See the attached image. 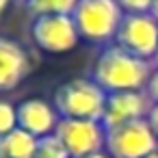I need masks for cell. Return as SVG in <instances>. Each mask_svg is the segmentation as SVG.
<instances>
[{
	"label": "cell",
	"mask_w": 158,
	"mask_h": 158,
	"mask_svg": "<svg viewBox=\"0 0 158 158\" xmlns=\"http://www.w3.org/2000/svg\"><path fill=\"white\" fill-rule=\"evenodd\" d=\"M152 69H154V63L126 52L117 44H108L98 52L91 65L89 78L98 82L106 93L143 91Z\"/></svg>",
	"instance_id": "obj_1"
},
{
	"label": "cell",
	"mask_w": 158,
	"mask_h": 158,
	"mask_svg": "<svg viewBox=\"0 0 158 158\" xmlns=\"http://www.w3.org/2000/svg\"><path fill=\"white\" fill-rule=\"evenodd\" d=\"M123 15L126 13L117 0H78L72 13L80 39L102 48L115 44Z\"/></svg>",
	"instance_id": "obj_2"
},
{
	"label": "cell",
	"mask_w": 158,
	"mask_h": 158,
	"mask_svg": "<svg viewBox=\"0 0 158 158\" xmlns=\"http://www.w3.org/2000/svg\"><path fill=\"white\" fill-rule=\"evenodd\" d=\"M108 93L91 78H72L61 82L52 93V104L63 119L102 121Z\"/></svg>",
	"instance_id": "obj_3"
},
{
	"label": "cell",
	"mask_w": 158,
	"mask_h": 158,
	"mask_svg": "<svg viewBox=\"0 0 158 158\" xmlns=\"http://www.w3.org/2000/svg\"><path fill=\"white\" fill-rule=\"evenodd\" d=\"M104 152L110 158H145L158 152V136L147 119H136L106 130Z\"/></svg>",
	"instance_id": "obj_4"
},
{
	"label": "cell",
	"mask_w": 158,
	"mask_h": 158,
	"mask_svg": "<svg viewBox=\"0 0 158 158\" xmlns=\"http://www.w3.org/2000/svg\"><path fill=\"white\" fill-rule=\"evenodd\" d=\"M115 44L126 52L154 63L158 52V20L152 13H126Z\"/></svg>",
	"instance_id": "obj_5"
},
{
	"label": "cell",
	"mask_w": 158,
	"mask_h": 158,
	"mask_svg": "<svg viewBox=\"0 0 158 158\" xmlns=\"http://www.w3.org/2000/svg\"><path fill=\"white\" fill-rule=\"evenodd\" d=\"M31 37L33 44L46 54L72 52L80 41V33L72 15H35Z\"/></svg>",
	"instance_id": "obj_6"
},
{
	"label": "cell",
	"mask_w": 158,
	"mask_h": 158,
	"mask_svg": "<svg viewBox=\"0 0 158 158\" xmlns=\"http://www.w3.org/2000/svg\"><path fill=\"white\" fill-rule=\"evenodd\" d=\"M72 158H82L89 154L104 152L106 145V128L95 119H63L54 132Z\"/></svg>",
	"instance_id": "obj_7"
},
{
	"label": "cell",
	"mask_w": 158,
	"mask_h": 158,
	"mask_svg": "<svg viewBox=\"0 0 158 158\" xmlns=\"http://www.w3.org/2000/svg\"><path fill=\"white\" fill-rule=\"evenodd\" d=\"M152 108L149 98L145 91H119V93H108L102 123L106 130L136 121V119H147V113Z\"/></svg>",
	"instance_id": "obj_8"
},
{
	"label": "cell",
	"mask_w": 158,
	"mask_h": 158,
	"mask_svg": "<svg viewBox=\"0 0 158 158\" xmlns=\"http://www.w3.org/2000/svg\"><path fill=\"white\" fill-rule=\"evenodd\" d=\"M31 69L33 61L26 48L11 37L0 35V93L18 89Z\"/></svg>",
	"instance_id": "obj_9"
},
{
	"label": "cell",
	"mask_w": 158,
	"mask_h": 158,
	"mask_svg": "<svg viewBox=\"0 0 158 158\" xmlns=\"http://www.w3.org/2000/svg\"><path fill=\"white\" fill-rule=\"evenodd\" d=\"M59 121V110L44 98H26L18 104V128L31 132L37 139L54 134Z\"/></svg>",
	"instance_id": "obj_10"
},
{
	"label": "cell",
	"mask_w": 158,
	"mask_h": 158,
	"mask_svg": "<svg viewBox=\"0 0 158 158\" xmlns=\"http://www.w3.org/2000/svg\"><path fill=\"white\" fill-rule=\"evenodd\" d=\"M39 139L31 132L15 128L13 132L0 136V156L2 158H37Z\"/></svg>",
	"instance_id": "obj_11"
},
{
	"label": "cell",
	"mask_w": 158,
	"mask_h": 158,
	"mask_svg": "<svg viewBox=\"0 0 158 158\" xmlns=\"http://www.w3.org/2000/svg\"><path fill=\"white\" fill-rule=\"evenodd\" d=\"M78 0H26L28 11L35 15H72Z\"/></svg>",
	"instance_id": "obj_12"
},
{
	"label": "cell",
	"mask_w": 158,
	"mask_h": 158,
	"mask_svg": "<svg viewBox=\"0 0 158 158\" xmlns=\"http://www.w3.org/2000/svg\"><path fill=\"white\" fill-rule=\"evenodd\" d=\"M37 158H72V156H69V152L65 149V145L61 143V139H59L56 134H50V136L39 139Z\"/></svg>",
	"instance_id": "obj_13"
},
{
	"label": "cell",
	"mask_w": 158,
	"mask_h": 158,
	"mask_svg": "<svg viewBox=\"0 0 158 158\" xmlns=\"http://www.w3.org/2000/svg\"><path fill=\"white\" fill-rule=\"evenodd\" d=\"M18 128V106L0 100V136H5Z\"/></svg>",
	"instance_id": "obj_14"
},
{
	"label": "cell",
	"mask_w": 158,
	"mask_h": 158,
	"mask_svg": "<svg viewBox=\"0 0 158 158\" xmlns=\"http://www.w3.org/2000/svg\"><path fill=\"white\" fill-rule=\"evenodd\" d=\"M123 13H152L154 0H117Z\"/></svg>",
	"instance_id": "obj_15"
},
{
	"label": "cell",
	"mask_w": 158,
	"mask_h": 158,
	"mask_svg": "<svg viewBox=\"0 0 158 158\" xmlns=\"http://www.w3.org/2000/svg\"><path fill=\"white\" fill-rule=\"evenodd\" d=\"M143 91H145V95L149 98L152 104H158V65H154V69L149 74V80H147Z\"/></svg>",
	"instance_id": "obj_16"
},
{
	"label": "cell",
	"mask_w": 158,
	"mask_h": 158,
	"mask_svg": "<svg viewBox=\"0 0 158 158\" xmlns=\"http://www.w3.org/2000/svg\"><path fill=\"white\" fill-rule=\"evenodd\" d=\"M147 121H149L154 134L158 136V104H152V108H149V113H147Z\"/></svg>",
	"instance_id": "obj_17"
},
{
	"label": "cell",
	"mask_w": 158,
	"mask_h": 158,
	"mask_svg": "<svg viewBox=\"0 0 158 158\" xmlns=\"http://www.w3.org/2000/svg\"><path fill=\"white\" fill-rule=\"evenodd\" d=\"M82 158H110L106 152H98V154H89V156H82Z\"/></svg>",
	"instance_id": "obj_18"
},
{
	"label": "cell",
	"mask_w": 158,
	"mask_h": 158,
	"mask_svg": "<svg viewBox=\"0 0 158 158\" xmlns=\"http://www.w3.org/2000/svg\"><path fill=\"white\" fill-rule=\"evenodd\" d=\"M9 5H11V0H0V15L9 9Z\"/></svg>",
	"instance_id": "obj_19"
},
{
	"label": "cell",
	"mask_w": 158,
	"mask_h": 158,
	"mask_svg": "<svg viewBox=\"0 0 158 158\" xmlns=\"http://www.w3.org/2000/svg\"><path fill=\"white\" fill-rule=\"evenodd\" d=\"M152 15L158 20V0H154V5H152Z\"/></svg>",
	"instance_id": "obj_20"
},
{
	"label": "cell",
	"mask_w": 158,
	"mask_h": 158,
	"mask_svg": "<svg viewBox=\"0 0 158 158\" xmlns=\"http://www.w3.org/2000/svg\"><path fill=\"white\" fill-rule=\"evenodd\" d=\"M145 158H158V152H154V154H149V156H145Z\"/></svg>",
	"instance_id": "obj_21"
},
{
	"label": "cell",
	"mask_w": 158,
	"mask_h": 158,
	"mask_svg": "<svg viewBox=\"0 0 158 158\" xmlns=\"http://www.w3.org/2000/svg\"><path fill=\"white\" fill-rule=\"evenodd\" d=\"M154 65H158V52H156V59H154Z\"/></svg>",
	"instance_id": "obj_22"
},
{
	"label": "cell",
	"mask_w": 158,
	"mask_h": 158,
	"mask_svg": "<svg viewBox=\"0 0 158 158\" xmlns=\"http://www.w3.org/2000/svg\"><path fill=\"white\" fill-rule=\"evenodd\" d=\"M0 158H2V156H0Z\"/></svg>",
	"instance_id": "obj_23"
}]
</instances>
